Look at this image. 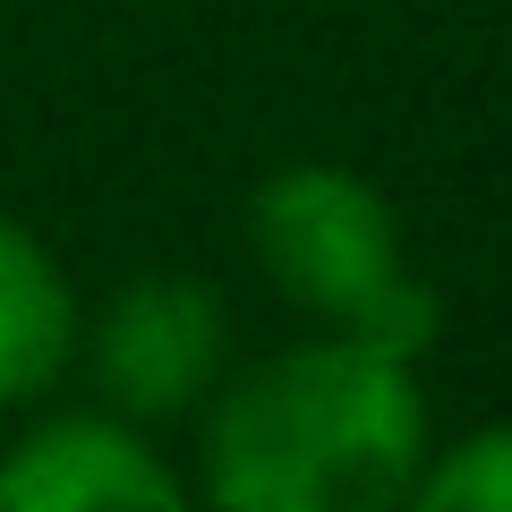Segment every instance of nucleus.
Wrapping results in <instances>:
<instances>
[{
    "label": "nucleus",
    "instance_id": "obj_3",
    "mask_svg": "<svg viewBox=\"0 0 512 512\" xmlns=\"http://www.w3.org/2000/svg\"><path fill=\"white\" fill-rule=\"evenodd\" d=\"M77 367H86L94 402H111L137 427L197 419L205 393L231 367V299L205 274H128L86 308L77 333Z\"/></svg>",
    "mask_w": 512,
    "mask_h": 512
},
{
    "label": "nucleus",
    "instance_id": "obj_6",
    "mask_svg": "<svg viewBox=\"0 0 512 512\" xmlns=\"http://www.w3.org/2000/svg\"><path fill=\"white\" fill-rule=\"evenodd\" d=\"M410 504L419 512H512V419H487L470 436L436 444Z\"/></svg>",
    "mask_w": 512,
    "mask_h": 512
},
{
    "label": "nucleus",
    "instance_id": "obj_4",
    "mask_svg": "<svg viewBox=\"0 0 512 512\" xmlns=\"http://www.w3.org/2000/svg\"><path fill=\"white\" fill-rule=\"evenodd\" d=\"M18 436L0 444V512H180L188 470L163 436L120 419L111 402L77 410H18Z\"/></svg>",
    "mask_w": 512,
    "mask_h": 512
},
{
    "label": "nucleus",
    "instance_id": "obj_5",
    "mask_svg": "<svg viewBox=\"0 0 512 512\" xmlns=\"http://www.w3.org/2000/svg\"><path fill=\"white\" fill-rule=\"evenodd\" d=\"M77 333H86V299L60 248L0 205V419L52 402L77 376Z\"/></svg>",
    "mask_w": 512,
    "mask_h": 512
},
{
    "label": "nucleus",
    "instance_id": "obj_2",
    "mask_svg": "<svg viewBox=\"0 0 512 512\" xmlns=\"http://www.w3.org/2000/svg\"><path fill=\"white\" fill-rule=\"evenodd\" d=\"M248 256L316 333H359L402 359H427L444 333V299L410 274L402 214L350 163H282L248 188Z\"/></svg>",
    "mask_w": 512,
    "mask_h": 512
},
{
    "label": "nucleus",
    "instance_id": "obj_1",
    "mask_svg": "<svg viewBox=\"0 0 512 512\" xmlns=\"http://www.w3.org/2000/svg\"><path fill=\"white\" fill-rule=\"evenodd\" d=\"M436 410L419 359L359 333H299L248 367H222L197 410L188 495L222 512H384L410 504Z\"/></svg>",
    "mask_w": 512,
    "mask_h": 512
}]
</instances>
